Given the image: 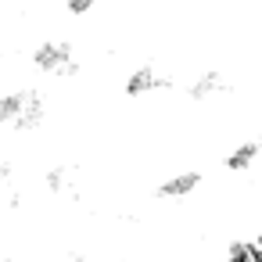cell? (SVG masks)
Listing matches in <instances>:
<instances>
[{"instance_id": "obj_3", "label": "cell", "mask_w": 262, "mask_h": 262, "mask_svg": "<svg viewBox=\"0 0 262 262\" xmlns=\"http://www.w3.org/2000/svg\"><path fill=\"white\" fill-rule=\"evenodd\" d=\"M172 86V79H165L155 65H140V69H133L129 76H126V97H147V94H158V90H169Z\"/></svg>"}, {"instance_id": "obj_6", "label": "cell", "mask_w": 262, "mask_h": 262, "mask_svg": "<svg viewBox=\"0 0 262 262\" xmlns=\"http://www.w3.org/2000/svg\"><path fill=\"white\" fill-rule=\"evenodd\" d=\"M258 155H262V140H241V144L226 155V169H230V172H244V169H251V165L258 162Z\"/></svg>"}, {"instance_id": "obj_1", "label": "cell", "mask_w": 262, "mask_h": 262, "mask_svg": "<svg viewBox=\"0 0 262 262\" xmlns=\"http://www.w3.org/2000/svg\"><path fill=\"white\" fill-rule=\"evenodd\" d=\"M47 119V101L40 90H11L0 94V126H8L11 133H36Z\"/></svg>"}, {"instance_id": "obj_2", "label": "cell", "mask_w": 262, "mask_h": 262, "mask_svg": "<svg viewBox=\"0 0 262 262\" xmlns=\"http://www.w3.org/2000/svg\"><path fill=\"white\" fill-rule=\"evenodd\" d=\"M33 69L43 72V76H54V79L79 76V61L72 54V43H65V40H43L33 51Z\"/></svg>"}, {"instance_id": "obj_8", "label": "cell", "mask_w": 262, "mask_h": 262, "mask_svg": "<svg viewBox=\"0 0 262 262\" xmlns=\"http://www.w3.org/2000/svg\"><path fill=\"white\" fill-rule=\"evenodd\" d=\"M94 8H97V0H65V11H69L72 18H86Z\"/></svg>"}, {"instance_id": "obj_5", "label": "cell", "mask_w": 262, "mask_h": 262, "mask_svg": "<svg viewBox=\"0 0 262 262\" xmlns=\"http://www.w3.org/2000/svg\"><path fill=\"white\" fill-rule=\"evenodd\" d=\"M230 90V83L219 76V72H201V76H194L190 83H187V97L194 101V104H205V101H212V97H219V94H226Z\"/></svg>"}, {"instance_id": "obj_9", "label": "cell", "mask_w": 262, "mask_h": 262, "mask_svg": "<svg viewBox=\"0 0 262 262\" xmlns=\"http://www.w3.org/2000/svg\"><path fill=\"white\" fill-rule=\"evenodd\" d=\"M11 176H15L11 162H0V187H8V183H11Z\"/></svg>"}, {"instance_id": "obj_7", "label": "cell", "mask_w": 262, "mask_h": 262, "mask_svg": "<svg viewBox=\"0 0 262 262\" xmlns=\"http://www.w3.org/2000/svg\"><path fill=\"white\" fill-rule=\"evenodd\" d=\"M43 187L51 194H69L72 190V176H69V165H51L43 172Z\"/></svg>"}, {"instance_id": "obj_4", "label": "cell", "mask_w": 262, "mask_h": 262, "mask_svg": "<svg viewBox=\"0 0 262 262\" xmlns=\"http://www.w3.org/2000/svg\"><path fill=\"white\" fill-rule=\"evenodd\" d=\"M198 187H201V172H198V169H183V172L162 180V183L155 187V198H162V201H183V198H190Z\"/></svg>"}]
</instances>
